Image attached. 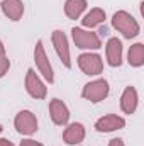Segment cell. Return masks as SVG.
Listing matches in <instances>:
<instances>
[{"label": "cell", "mask_w": 144, "mask_h": 146, "mask_svg": "<svg viewBox=\"0 0 144 146\" xmlns=\"http://www.w3.org/2000/svg\"><path fill=\"white\" fill-rule=\"evenodd\" d=\"M24 85H26L27 94H29L32 99H36V100L46 99V95H48V87L44 85V82L37 76V73L34 72L32 68H29L27 73H26V82H24Z\"/></svg>", "instance_id": "cell-7"}, {"label": "cell", "mask_w": 144, "mask_h": 146, "mask_svg": "<svg viewBox=\"0 0 144 146\" xmlns=\"http://www.w3.org/2000/svg\"><path fill=\"white\" fill-rule=\"evenodd\" d=\"M34 61H36V66H37V70H39V73L46 78V82L53 83L54 82L53 66L49 63V58L46 54V49H44V44H42L41 39L36 42V48H34Z\"/></svg>", "instance_id": "cell-5"}, {"label": "cell", "mask_w": 144, "mask_h": 146, "mask_svg": "<svg viewBox=\"0 0 144 146\" xmlns=\"http://www.w3.org/2000/svg\"><path fill=\"white\" fill-rule=\"evenodd\" d=\"M49 115L56 126H65L70 121V110L61 99H53L49 102Z\"/></svg>", "instance_id": "cell-10"}, {"label": "cell", "mask_w": 144, "mask_h": 146, "mask_svg": "<svg viewBox=\"0 0 144 146\" xmlns=\"http://www.w3.org/2000/svg\"><path fill=\"white\" fill-rule=\"evenodd\" d=\"M51 41H53V46H54V51L56 54L59 56L61 63L65 68H71V58H70V46H68V37L63 31L56 29L53 31L51 34Z\"/></svg>", "instance_id": "cell-6"}, {"label": "cell", "mask_w": 144, "mask_h": 146, "mask_svg": "<svg viewBox=\"0 0 144 146\" xmlns=\"http://www.w3.org/2000/svg\"><path fill=\"white\" fill-rule=\"evenodd\" d=\"M9 68H10V60H9L7 54H5V46H3V42L0 41V78H3V76L9 73Z\"/></svg>", "instance_id": "cell-18"}, {"label": "cell", "mask_w": 144, "mask_h": 146, "mask_svg": "<svg viewBox=\"0 0 144 146\" xmlns=\"http://www.w3.org/2000/svg\"><path fill=\"white\" fill-rule=\"evenodd\" d=\"M122 127H126V119L117 114H107L95 122V129L98 133H112V131H119Z\"/></svg>", "instance_id": "cell-9"}, {"label": "cell", "mask_w": 144, "mask_h": 146, "mask_svg": "<svg viewBox=\"0 0 144 146\" xmlns=\"http://www.w3.org/2000/svg\"><path fill=\"white\" fill-rule=\"evenodd\" d=\"M71 36L76 48H80V49H100L102 48L100 37L92 31H85L81 27H73Z\"/></svg>", "instance_id": "cell-3"}, {"label": "cell", "mask_w": 144, "mask_h": 146, "mask_svg": "<svg viewBox=\"0 0 144 146\" xmlns=\"http://www.w3.org/2000/svg\"><path fill=\"white\" fill-rule=\"evenodd\" d=\"M14 126L19 134L31 136L37 131V119L31 110H20V112H17V115L14 119Z\"/></svg>", "instance_id": "cell-8"}, {"label": "cell", "mask_w": 144, "mask_h": 146, "mask_svg": "<svg viewBox=\"0 0 144 146\" xmlns=\"http://www.w3.org/2000/svg\"><path fill=\"white\" fill-rule=\"evenodd\" d=\"M0 9L3 12V15L14 22L20 21L22 15H24V3L22 0H2L0 3Z\"/></svg>", "instance_id": "cell-12"}, {"label": "cell", "mask_w": 144, "mask_h": 146, "mask_svg": "<svg viewBox=\"0 0 144 146\" xmlns=\"http://www.w3.org/2000/svg\"><path fill=\"white\" fill-rule=\"evenodd\" d=\"M19 146H44V145L37 143V141H34V139H22Z\"/></svg>", "instance_id": "cell-19"}, {"label": "cell", "mask_w": 144, "mask_h": 146, "mask_svg": "<svg viewBox=\"0 0 144 146\" xmlns=\"http://www.w3.org/2000/svg\"><path fill=\"white\" fill-rule=\"evenodd\" d=\"M104 22H105V10L100 9V7H93V9L81 19V24H83V27H87V29H93V27H97V26H100V24H104Z\"/></svg>", "instance_id": "cell-15"}, {"label": "cell", "mask_w": 144, "mask_h": 146, "mask_svg": "<svg viewBox=\"0 0 144 146\" xmlns=\"http://www.w3.org/2000/svg\"><path fill=\"white\" fill-rule=\"evenodd\" d=\"M139 104V97H137V90L134 87H126L120 97V109L124 114H134Z\"/></svg>", "instance_id": "cell-13"}, {"label": "cell", "mask_w": 144, "mask_h": 146, "mask_svg": "<svg viewBox=\"0 0 144 146\" xmlns=\"http://www.w3.org/2000/svg\"><path fill=\"white\" fill-rule=\"evenodd\" d=\"M78 68L85 75L95 76L104 72V60L97 53H83L78 56Z\"/></svg>", "instance_id": "cell-4"}, {"label": "cell", "mask_w": 144, "mask_h": 146, "mask_svg": "<svg viewBox=\"0 0 144 146\" xmlns=\"http://www.w3.org/2000/svg\"><path fill=\"white\" fill-rule=\"evenodd\" d=\"M112 26L114 29H117L126 39H132L141 33L139 22L126 10H117L112 15Z\"/></svg>", "instance_id": "cell-1"}, {"label": "cell", "mask_w": 144, "mask_h": 146, "mask_svg": "<svg viewBox=\"0 0 144 146\" xmlns=\"http://www.w3.org/2000/svg\"><path fill=\"white\" fill-rule=\"evenodd\" d=\"M0 146H14V143H12V141H9V139L0 138Z\"/></svg>", "instance_id": "cell-21"}, {"label": "cell", "mask_w": 144, "mask_h": 146, "mask_svg": "<svg viewBox=\"0 0 144 146\" xmlns=\"http://www.w3.org/2000/svg\"><path fill=\"white\" fill-rule=\"evenodd\" d=\"M2 131H3V127H2V126H0V133H2Z\"/></svg>", "instance_id": "cell-22"}, {"label": "cell", "mask_w": 144, "mask_h": 146, "mask_svg": "<svg viewBox=\"0 0 144 146\" xmlns=\"http://www.w3.org/2000/svg\"><path fill=\"white\" fill-rule=\"evenodd\" d=\"M108 92H110V87H108V82L105 78H97L93 82H88L83 90H81V97L93 102V104H98L102 102L104 99H107Z\"/></svg>", "instance_id": "cell-2"}, {"label": "cell", "mask_w": 144, "mask_h": 146, "mask_svg": "<svg viewBox=\"0 0 144 146\" xmlns=\"http://www.w3.org/2000/svg\"><path fill=\"white\" fill-rule=\"evenodd\" d=\"M127 61L131 66L134 68H139L144 65V44L143 42H136L129 48V53H127Z\"/></svg>", "instance_id": "cell-17"}, {"label": "cell", "mask_w": 144, "mask_h": 146, "mask_svg": "<svg viewBox=\"0 0 144 146\" xmlns=\"http://www.w3.org/2000/svg\"><path fill=\"white\" fill-rule=\"evenodd\" d=\"M105 56L110 66L117 68L122 65V41L117 37H110L105 44Z\"/></svg>", "instance_id": "cell-11"}, {"label": "cell", "mask_w": 144, "mask_h": 146, "mask_svg": "<svg viewBox=\"0 0 144 146\" xmlns=\"http://www.w3.org/2000/svg\"><path fill=\"white\" fill-rule=\"evenodd\" d=\"M85 126L81 122H71L65 131H63V141L66 145H80L85 139Z\"/></svg>", "instance_id": "cell-14"}, {"label": "cell", "mask_w": 144, "mask_h": 146, "mask_svg": "<svg viewBox=\"0 0 144 146\" xmlns=\"http://www.w3.org/2000/svg\"><path fill=\"white\" fill-rule=\"evenodd\" d=\"M108 146H126V145H124V139H120V138H114V139H110Z\"/></svg>", "instance_id": "cell-20"}, {"label": "cell", "mask_w": 144, "mask_h": 146, "mask_svg": "<svg viewBox=\"0 0 144 146\" xmlns=\"http://www.w3.org/2000/svg\"><path fill=\"white\" fill-rule=\"evenodd\" d=\"M87 0H66L65 2V14L68 19L76 21L87 9Z\"/></svg>", "instance_id": "cell-16"}]
</instances>
